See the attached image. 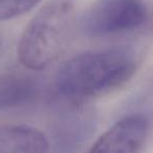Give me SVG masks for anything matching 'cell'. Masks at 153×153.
Wrapping results in <instances>:
<instances>
[{
  "instance_id": "3957f363",
  "label": "cell",
  "mask_w": 153,
  "mask_h": 153,
  "mask_svg": "<svg viewBox=\"0 0 153 153\" xmlns=\"http://www.w3.org/2000/svg\"><path fill=\"white\" fill-rule=\"evenodd\" d=\"M144 0H96L83 15L81 29L86 36H115L135 30L148 20Z\"/></svg>"
},
{
  "instance_id": "52a82bcc",
  "label": "cell",
  "mask_w": 153,
  "mask_h": 153,
  "mask_svg": "<svg viewBox=\"0 0 153 153\" xmlns=\"http://www.w3.org/2000/svg\"><path fill=\"white\" fill-rule=\"evenodd\" d=\"M41 0H0V21L13 19L31 10Z\"/></svg>"
},
{
  "instance_id": "6da1fadb",
  "label": "cell",
  "mask_w": 153,
  "mask_h": 153,
  "mask_svg": "<svg viewBox=\"0 0 153 153\" xmlns=\"http://www.w3.org/2000/svg\"><path fill=\"white\" fill-rule=\"evenodd\" d=\"M136 68V54L126 47L84 52L62 65L56 85L59 93L69 99L94 98L123 87Z\"/></svg>"
},
{
  "instance_id": "8992f818",
  "label": "cell",
  "mask_w": 153,
  "mask_h": 153,
  "mask_svg": "<svg viewBox=\"0 0 153 153\" xmlns=\"http://www.w3.org/2000/svg\"><path fill=\"white\" fill-rule=\"evenodd\" d=\"M39 95L35 78L22 73L0 75V111L31 104Z\"/></svg>"
},
{
  "instance_id": "ba28073f",
  "label": "cell",
  "mask_w": 153,
  "mask_h": 153,
  "mask_svg": "<svg viewBox=\"0 0 153 153\" xmlns=\"http://www.w3.org/2000/svg\"><path fill=\"white\" fill-rule=\"evenodd\" d=\"M1 42H2V38H1V34H0V46H1Z\"/></svg>"
},
{
  "instance_id": "5b68a950",
  "label": "cell",
  "mask_w": 153,
  "mask_h": 153,
  "mask_svg": "<svg viewBox=\"0 0 153 153\" xmlns=\"http://www.w3.org/2000/svg\"><path fill=\"white\" fill-rule=\"evenodd\" d=\"M46 135L27 125L0 126V153H49Z\"/></svg>"
},
{
  "instance_id": "277c9868",
  "label": "cell",
  "mask_w": 153,
  "mask_h": 153,
  "mask_svg": "<svg viewBox=\"0 0 153 153\" xmlns=\"http://www.w3.org/2000/svg\"><path fill=\"white\" fill-rule=\"evenodd\" d=\"M148 132L149 122L145 116H127L103 133L88 153H139Z\"/></svg>"
},
{
  "instance_id": "7a4b0ae2",
  "label": "cell",
  "mask_w": 153,
  "mask_h": 153,
  "mask_svg": "<svg viewBox=\"0 0 153 153\" xmlns=\"http://www.w3.org/2000/svg\"><path fill=\"white\" fill-rule=\"evenodd\" d=\"M76 25V8L72 0H51L29 21L20 38L17 54L25 68L46 69L62 54Z\"/></svg>"
}]
</instances>
